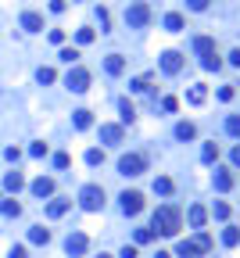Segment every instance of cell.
I'll return each instance as SVG.
<instances>
[{
    "instance_id": "6da1fadb",
    "label": "cell",
    "mask_w": 240,
    "mask_h": 258,
    "mask_svg": "<svg viewBox=\"0 0 240 258\" xmlns=\"http://www.w3.org/2000/svg\"><path fill=\"white\" fill-rule=\"evenodd\" d=\"M179 226H183V215H179L176 205H161V208L154 211V226H151V230H158L161 237H176Z\"/></svg>"
},
{
    "instance_id": "7a4b0ae2",
    "label": "cell",
    "mask_w": 240,
    "mask_h": 258,
    "mask_svg": "<svg viewBox=\"0 0 240 258\" xmlns=\"http://www.w3.org/2000/svg\"><path fill=\"white\" fill-rule=\"evenodd\" d=\"M193 51L201 54V68H208V72L222 68L219 54H215V40H212V36H197V40H193Z\"/></svg>"
},
{
    "instance_id": "3957f363",
    "label": "cell",
    "mask_w": 240,
    "mask_h": 258,
    "mask_svg": "<svg viewBox=\"0 0 240 258\" xmlns=\"http://www.w3.org/2000/svg\"><path fill=\"white\" fill-rule=\"evenodd\" d=\"M208 248H212V237H208V233H197V237H193V240H179V258H197V255H204Z\"/></svg>"
},
{
    "instance_id": "277c9868",
    "label": "cell",
    "mask_w": 240,
    "mask_h": 258,
    "mask_svg": "<svg viewBox=\"0 0 240 258\" xmlns=\"http://www.w3.org/2000/svg\"><path fill=\"white\" fill-rule=\"evenodd\" d=\"M79 205H83L86 211H100V208H104V187L86 183V187L79 190Z\"/></svg>"
},
{
    "instance_id": "5b68a950",
    "label": "cell",
    "mask_w": 240,
    "mask_h": 258,
    "mask_svg": "<svg viewBox=\"0 0 240 258\" xmlns=\"http://www.w3.org/2000/svg\"><path fill=\"white\" fill-rule=\"evenodd\" d=\"M65 86L72 90V94H86V90H90V72L83 65H72L68 75H65Z\"/></svg>"
},
{
    "instance_id": "8992f818",
    "label": "cell",
    "mask_w": 240,
    "mask_h": 258,
    "mask_svg": "<svg viewBox=\"0 0 240 258\" xmlns=\"http://www.w3.org/2000/svg\"><path fill=\"white\" fill-rule=\"evenodd\" d=\"M126 22H129V29H144L147 22H151V7H147L144 0L129 4V7H126Z\"/></svg>"
},
{
    "instance_id": "52a82bcc",
    "label": "cell",
    "mask_w": 240,
    "mask_h": 258,
    "mask_svg": "<svg viewBox=\"0 0 240 258\" xmlns=\"http://www.w3.org/2000/svg\"><path fill=\"white\" fill-rule=\"evenodd\" d=\"M144 169H147L144 155H122V158H118V172H122V176H140Z\"/></svg>"
},
{
    "instance_id": "ba28073f",
    "label": "cell",
    "mask_w": 240,
    "mask_h": 258,
    "mask_svg": "<svg viewBox=\"0 0 240 258\" xmlns=\"http://www.w3.org/2000/svg\"><path fill=\"white\" fill-rule=\"evenodd\" d=\"M86 248H90V237L86 233H68V240H65V251L72 255V258H79V255H86Z\"/></svg>"
},
{
    "instance_id": "9c48e42d",
    "label": "cell",
    "mask_w": 240,
    "mask_h": 258,
    "mask_svg": "<svg viewBox=\"0 0 240 258\" xmlns=\"http://www.w3.org/2000/svg\"><path fill=\"white\" fill-rule=\"evenodd\" d=\"M140 208H144V194L140 190H126L122 194V211L126 215H140Z\"/></svg>"
},
{
    "instance_id": "30bf717a",
    "label": "cell",
    "mask_w": 240,
    "mask_h": 258,
    "mask_svg": "<svg viewBox=\"0 0 240 258\" xmlns=\"http://www.w3.org/2000/svg\"><path fill=\"white\" fill-rule=\"evenodd\" d=\"M161 72H169V75L183 72V54H179V51H165L161 54Z\"/></svg>"
},
{
    "instance_id": "8fae6325",
    "label": "cell",
    "mask_w": 240,
    "mask_h": 258,
    "mask_svg": "<svg viewBox=\"0 0 240 258\" xmlns=\"http://www.w3.org/2000/svg\"><path fill=\"white\" fill-rule=\"evenodd\" d=\"M22 29H25V33H40V29H43V14L25 11V14H22Z\"/></svg>"
},
{
    "instance_id": "7c38bea8",
    "label": "cell",
    "mask_w": 240,
    "mask_h": 258,
    "mask_svg": "<svg viewBox=\"0 0 240 258\" xmlns=\"http://www.w3.org/2000/svg\"><path fill=\"white\" fill-rule=\"evenodd\" d=\"M104 68H108V75H122L126 72V57L122 54H108L104 57Z\"/></svg>"
},
{
    "instance_id": "4fadbf2b",
    "label": "cell",
    "mask_w": 240,
    "mask_h": 258,
    "mask_svg": "<svg viewBox=\"0 0 240 258\" xmlns=\"http://www.w3.org/2000/svg\"><path fill=\"white\" fill-rule=\"evenodd\" d=\"M68 208H72V201H68V197H54V201L47 205V215H50V219H61Z\"/></svg>"
},
{
    "instance_id": "5bb4252c",
    "label": "cell",
    "mask_w": 240,
    "mask_h": 258,
    "mask_svg": "<svg viewBox=\"0 0 240 258\" xmlns=\"http://www.w3.org/2000/svg\"><path fill=\"white\" fill-rule=\"evenodd\" d=\"M187 219H190V226H193V230H201V226L208 222V208H204V205H193V208L187 211Z\"/></svg>"
},
{
    "instance_id": "9a60e30c",
    "label": "cell",
    "mask_w": 240,
    "mask_h": 258,
    "mask_svg": "<svg viewBox=\"0 0 240 258\" xmlns=\"http://www.w3.org/2000/svg\"><path fill=\"white\" fill-rule=\"evenodd\" d=\"M33 194H36V197H50V194H54V179H50V176L33 179Z\"/></svg>"
},
{
    "instance_id": "2e32d148",
    "label": "cell",
    "mask_w": 240,
    "mask_h": 258,
    "mask_svg": "<svg viewBox=\"0 0 240 258\" xmlns=\"http://www.w3.org/2000/svg\"><path fill=\"white\" fill-rule=\"evenodd\" d=\"M72 122H76V129H90V126H94V111H90V108L72 111Z\"/></svg>"
},
{
    "instance_id": "e0dca14e",
    "label": "cell",
    "mask_w": 240,
    "mask_h": 258,
    "mask_svg": "<svg viewBox=\"0 0 240 258\" xmlns=\"http://www.w3.org/2000/svg\"><path fill=\"white\" fill-rule=\"evenodd\" d=\"M100 140L104 144H122V126H100Z\"/></svg>"
},
{
    "instance_id": "ac0fdd59",
    "label": "cell",
    "mask_w": 240,
    "mask_h": 258,
    "mask_svg": "<svg viewBox=\"0 0 240 258\" xmlns=\"http://www.w3.org/2000/svg\"><path fill=\"white\" fill-rule=\"evenodd\" d=\"M215 190H233V176H230V169H215Z\"/></svg>"
},
{
    "instance_id": "d6986e66",
    "label": "cell",
    "mask_w": 240,
    "mask_h": 258,
    "mask_svg": "<svg viewBox=\"0 0 240 258\" xmlns=\"http://www.w3.org/2000/svg\"><path fill=\"white\" fill-rule=\"evenodd\" d=\"M29 240H33V244H50V230H43V226H33V230H29Z\"/></svg>"
},
{
    "instance_id": "ffe728a7",
    "label": "cell",
    "mask_w": 240,
    "mask_h": 258,
    "mask_svg": "<svg viewBox=\"0 0 240 258\" xmlns=\"http://www.w3.org/2000/svg\"><path fill=\"white\" fill-rule=\"evenodd\" d=\"M4 187H7L11 194H18V190L25 187V179H22V172H7V179H4Z\"/></svg>"
},
{
    "instance_id": "44dd1931",
    "label": "cell",
    "mask_w": 240,
    "mask_h": 258,
    "mask_svg": "<svg viewBox=\"0 0 240 258\" xmlns=\"http://www.w3.org/2000/svg\"><path fill=\"white\" fill-rule=\"evenodd\" d=\"M222 244H226V248L240 244V230H237V226H226V230H222Z\"/></svg>"
},
{
    "instance_id": "7402d4cb",
    "label": "cell",
    "mask_w": 240,
    "mask_h": 258,
    "mask_svg": "<svg viewBox=\"0 0 240 258\" xmlns=\"http://www.w3.org/2000/svg\"><path fill=\"white\" fill-rule=\"evenodd\" d=\"M165 29H169V33H183V14H165Z\"/></svg>"
},
{
    "instance_id": "603a6c76",
    "label": "cell",
    "mask_w": 240,
    "mask_h": 258,
    "mask_svg": "<svg viewBox=\"0 0 240 258\" xmlns=\"http://www.w3.org/2000/svg\"><path fill=\"white\" fill-rule=\"evenodd\" d=\"M154 194L169 197V194H172V179H169V176H158V179H154Z\"/></svg>"
},
{
    "instance_id": "cb8c5ba5",
    "label": "cell",
    "mask_w": 240,
    "mask_h": 258,
    "mask_svg": "<svg viewBox=\"0 0 240 258\" xmlns=\"http://www.w3.org/2000/svg\"><path fill=\"white\" fill-rule=\"evenodd\" d=\"M118 111H122V122H133V118H137V108H133V101H118Z\"/></svg>"
},
{
    "instance_id": "d4e9b609",
    "label": "cell",
    "mask_w": 240,
    "mask_h": 258,
    "mask_svg": "<svg viewBox=\"0 0 240 258\" xmlns=\"http://www.w3.org/2000/svg\"><path fill=\"white\" fill-rule=\"evenodd\" d=\"M176 136H179V140H193V136H197V129H193L190 122H179V126H176Z\"/></svg>"
},
{
    "instance_id": "484cf974",
    "label": "cell",
    "mask_w": 240,
    "mask_h": 258,
    "mask_svg": "<svg viewBox=\"0 0 240 258\" xmlns=\"http://www.w3.org/2000/svg\"><path fill=\"white\" fill-rule=\"evenodd\" d=\"M201 161H219V144H204V151H201Z\"/></svg>"
},
{
    "instance_id": "4316f807",
    "label": "cell",
    "mask_w": 240,
    "mask_h": 258,
    "mask_svg": "<svg viewBox=\"0 0 240 258\" xmlns=\"http://www.w3.org/2000/svg\"><path fill=\"white\" fill-rule=\"evenodd\" d=\"M204 97H208V90H204V86H190V94H187L190 104H204Z\"/></svg>"
},
{
    "instance_id": "83f0119b",
    "label": "cell",
    "mask_w": 240,
    "mask_h": 258,
    "mask_svg": "<svg viewBox=\"0 0 240 258\" xmlns=\"http://www.w3.org/2000/svg\"><path fill=\"white\" fill-rule=\"evenodd\" d=\"M212 215H215L219 222H222V219H230V205H226V201H215V205H212Z\"/></svg>"
},
{
    "instance_id": "f1b7e54d",
    "label": "cell",
    "mask_w": 240,
    "mask_h": 258,
    "mask_svg": "<svg viewBox=\"0 0 240 258\" xmlns=\"http://www.w3.org/2000/svg\"><path fill=\"white\" fill-rule=\"evenodd\" d=\"M129 86H133V94H147V90H151V79H147V75H140V79H133Z\"/></svg>"
},
{
    "instance_id": "f546056e",
    "label": "cell",
    "mask_w": 240,
    "mask_h": 258,
    "mask_svg": "<svg viewBox=\"0 0 240 258\" xmlns=\"http://www.w3.org/2000/svg\"><path fill=\"white\" fill-rule=\"evenodd\" d=\"M57 57H61L65 65H76V61H79V51H76V47H65V51L57 54Z\"/></svg>"
},
{
    "instance_id": "4dcf8cb0",
    "label": "cell",
    "mask_w": 240,
    "mask_h": 258,
    "mask_svg": "<svg viewBox=\"0 0 240 258\" xmlns=\"http://www.w3.org/2000/svg\"><path fill=\"white\" fill-rule=\"evenodd\" d=\"M100 161H104V151L100 147H90L86 151V165H100Z\"/></svg>"
},
{
    "instance_id": "1f68e13d",
    "label": "cell",
    "mask_w": 240,
    "mask_h": 258,
    "mask_svg": "<svg viewBox=\"0 0 240 258\" xmlns=\"http://www.w3.org/2000/svg\"><path fill=\"white\" fill-rule=\"evenodd\" d=\"M0 211H4V215H22V205L18 201H4V205H0Z\"/></svg>"
},
{
    "instance_id": "d6a6232c",
    "label": "cell",
    "mask_w": 240,
    "mask_h": 258,
    "mask_svg": "<svg viewBox=\"0 0 240 258\" xmlns=\"http://www.w3.org/2000/svg\"><path fill=\"white\" fill-rule=\"evenodd\" d=\"M226 133L230 136H240V115H230L226 118Z\"/></svg>"
},
{
    "instance_id": "836d02e7",
    "label": "cell",
    "mask_w": 240,
    "mask_h": 258,
    "mask_svg": "<svg viewBox=\"0 0 240 258\" xmlns=\"http://www.w3.org/2000/svg\"><path fill=\"white\" fill-rule=\"evenodd\" d=\"M36 79H40V83H54V79H57V72H54V68H40V72H36Z\"/></svg>"
},
{
    "instance_id": "e575fe53",
    "label": "cell",
    "mask_w": 240,
    "mask_h": 258,
    "mask_svg": "<svg viewBox=\"0 0 240 258\" xmlns=\"http://www.w3.org/2000/svg\"><path fill=\"white\" fill-rule=\"evenodd\" d=\"M94 36H97V33H94V29H86V25L76 33V40H79V43H94Z\"/></svg>"
},
{
    "instance_id": "d590c367",
    "label": "cell",
    "mask_w": 240,
    "mask_h": 258,
    "mask_svg": "<svg viewBox=\"0 0 240 258\" xmlns=\"http://www.w3.org/2000/svg\"><path fill=\"white\" fill-rule=\"evenodd\" d=\"M176 108H179L176 97H161V111H176Z\"/></svg>"
},
{
    "instance_id": "8d00e7d4",
    "label": "cell",
    "mask_w": 240,
    "mask_h": 258,
    "mask_svg": "<svg viewBox=\"0 0 240 258\" xmlns=\"http://www.w3.org/2000/svg\"><path fill=\"white\" fill-rule=\"evenodd\" d=\"M54 165H57V169H68V165H72V158L61 151V155H54Z\"/></svg>"
},
{
    "instance_id": "74e56055",
    "label": "cell",
    "mask_w": 240,
    "mask_h": 258,
    "mask_svg": "<svg viewBox=\"0 0 240 258\" xmlns=\"http://www.w3.org/2000/svg\"><path fill=\"white\" fill-rule=\"evenodd\" d=\"M147 240H154V230H137V244H147Z\"/></svg>"
},
{
    "instance_id": "f35d334b",
    "label": "cell",
    "mask_w": 240,
    "mask_h": 258,
    "mask_svg": "<svg viewBox=\"0 0 240 258\" xmlns=\"http://www.w3.org/2000/svg\"><path fill=\"white\" fill-rule=\"evenodd\" d=\"M29 155H33V158H43V155H47V144H33V147H29Z\"/></svg>"
},
{
    "instance_id": "ab89813d",
    "label": "cell",
    "mask_w": 240,
    "mask_h": 258,
    "mask_svg": "<svg viewBox=\"0 0 240 258\" xmlns=\"http://www.w3.org/2000/svg\"><path fill=\"white\" fill-rule=\"evenodd\" d=\"M7 258H29V251L18 244V248H11V251H7Z\"/></svg>"
},
{
    "instance_id": "60d3db41",
    "label": "cell",
    "mask_w": 240,
    "mask_h": 258,
    "mask_svg": "<svg viewBox=\"0 0 240 258\" xmlns=\"http://www.w3.org/2000/svg\"><path fill=\"white\" fill-rule=\"evenodd\" d=\"M4 158H7V161H18V158H22V151H18V147H7V151H4Z\"/></svg>"
},
{
    "instance_id": "b9f144b4",
    "label": "cell",
    "mask_w": 240,
    "mask_h": 258,
    "mask_svg": "<svg viewBox=\"0 0 240 258\" xmlns=\"http://www.w3.org/2000/svg\"><path fill=\"white\" fill-rule=\"evenodd\" d=\"M187 7H190V11H204L208 0H187Z\"/></svg>"
},
{
    "instance_id": "7bdbcfd3",
    "label": "cell",
    "mask_w": 240,
    "mask_h": 258,
    "mask_svg": "<svg viewBox=\"0 0 240 258\" xmlns=\"http://www.w3.org/2000/svg\"><path fill=\"white\" fill-rule=\"evenodd\" d=\"M50 43H65V29H50Z\"/></svg>"
},
{
    "instance_id": "ee69618b",
    "label": "cell",
    "mask_w": 240,
    "mask_h": 258,
    "mask_svg": "<svg viewBox=\"0 0 240 258\" xmlns=\"http://www.w3.org/2000/svg\"><path fill=\"white\" fill-rule=\"evenodd\" d=\"M65 7H68V4H65V0H50V11H54V14H61Z\"/></svg>"
},
{
    "instance_id": "f6af8a7d",
    "label": "cell",
    "mask_w": 240,
    "mask_h": 258,
    "mask_svg": "<svg viewBox=\"0 0 240 258\" xmlns=\"http://www.w3.org/2000/svg\"><path fill=\"white\" fill-rule=\"evenodd\" d=\"M219 101H233V86H222L219 90Z\"/></svg>"
},
{
    "instance_id": "bcb514c9",
    "label": "cell",
    "mask_w": 240,
    "mask_h": 258,
    "mask_svg": "<svg viewBox=\"0 0 240 258\" xmlns=\"http://www.w3.org/2000/svg\"><path fill=\"white\" fill-rule=\"evenodd\" d=\"M122 258H137V248H133V244H126V248H122Z\"/></svg>"
},
{
    "instance_id": "7dc6e473",
    "label": "cell",
    "mask_w": 240,
    "mask_h": 258,
    "mask_svg": "<svg viewBox=\"0 0 240 258\" xmlns=\"http://www.w3.org/2000/svg\"><path fill=\"white\" fill-rule=\"evenodd\" d=\"M230 65H237V68H240V47H237V51L230 54Z\"/></svg>"
},
{
    "instance_id": "c3c4849f",
    "label": "cell",
    "mask_w": 240,
    "mask_h": 258,
    "mask_svg": "<svg viewBox=\"0 0 240 258\" xmlns=\"http://www.w3.org/2000/svg\"><path fill=\"white\" fill-rule=\"evenodd\" d=\"M230 158H233V165H240V144L233 147V155H230Z\"/></svg>"
},
{
    "instance_id": "681fc988",
    "label": "cell",
    "mask_w": 240,
    "mask_h": 258,
    "mask_svg": "<svg viewBox=\"0 0 240 258\" xmlns=\"http://www.w3.org/2000/svg\"><path fill=\"white\" fill-rule=\"evenodd\" d=\"M154 258H172V255H169V251H158V255H154Z\"/></svg>"
},
{
    "instance_id": "f907efd6",
    "label": "cell",
    "mask_w": 240,
    "mask_h": 258,
    "mask_svg": "<svg viewBox=\"0 0 240 258\" xmlns=\"http://www.w3.org/2000/svg\"><path fill=\"white\" fill-rule=\"evenodd\" d=\"M97 258H111V255H108V251H100V255H97Z\"/></svg>"
}]
</instances>
